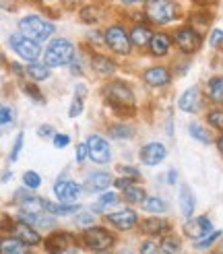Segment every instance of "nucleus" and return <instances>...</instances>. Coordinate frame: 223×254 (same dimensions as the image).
Masks as SVG:
<instances>
[{
    "label": "nucleus",
    "instance_id": "1",
    "mask_svg": "<svg viewBox=\"0 0 223 254\" xmlns=\"http://www.w3.org/2000/svg\"><path fill=\"white\" fill-rule=\"evenodd\" d=\"M147 21L157 27H167L182 17V8L178 0H147L143 4Z\"/></svg>",
    "mask_w": 223,
    "mask_h": 254
},
{
    "label": "nucleus",
    "instance_id": "2",
    "mask_svg": "<svg viewBox=\"0 0 223 254\" xmlns=\"http://www.w3.org/2000/svg\"><path fill=\"white\" fill-rule=\"evenodd\" d=\"M17 29L23 31L27 37L35 40L37 44H44L54 40L56 33V23L52 19H48L44 15H37V12H29V15H23L17 21Z\"/></svg>",
    "mask_w": 223,
    "mask_h": 254
},
{
    "label": "nucleus",
    "instance_id": "3",
    "mask_svg": "<svg viewBox=\"0 0 223 254\" xmlns=\"http://www.w3.org/2000/svg\"><path fill=\"white\" fill-rule=\"evenodd\" d=\"M77 56V46L68 37H54L50 40L46 50H44V64L50 68H60V66H68L70 62Z\"/></svg>",
    "mask_w": 223,
    "mask_h": 254
},
{
    "label": "nucleus",
    "instance_id": "4",
    "mask_svg": "<svg viewBox=\"0 0 223 254\" xmlns=\"http://www.w3.org/2000/svg\"><path fill=\"white\" fill-rule=\"evenodd\" d=\"M102 93H104V99L108 101V104L114 108V110H118V112L132 110L134 104H136V97H134L132 87L126 81H122V79H114V81L106 83Z\"/></svg>",
    "mask_w": 223,
    "mask_h": 254
},
{
    "label": "nucleus",
    "instance_id": "5",
    "mask_svg": "<svg viewBox=\"0 0 223 254\" xmlns=\"http://www.w3.org/2000/svg\"><path fill=\"white\" fill-rule=\"evenodd\" d=\"M171 40H173V46H176V50L182 56H194L196 52H201V48L205 44L203 31L198 27H194L192 23L180 25V27L173 31Z\"/></svg>",
    "mask_w": 223,
    "mask_h": 254
},
{
    "label": "nucleus",
    "instance_id": "6",
    "mask_svg": "<svg viewBox=\"0 0 223 254\" xmlns=\"http://www.w3.org/2000/svg\"><path fill=\"white\" fill-rule=\"evenodd\" d=\"M106 48L116 56H130L134 44L130 40V29H126L122 23H110L104 29Z\"/></svg>",
    "mask_w": 223,
    "mask_h": 254
},
{
    "label": "nucleus",
    "instance_id": "7",
    "mask_svg": "<svg viewBox=\"0 0 223 254\" xmlns=\"http://www.w3.org/2000/svg\"><path fill=\"white\" fill-rule=\"evenodd\" d=\"M6 44H8V48L12 50V52L25 62H37L42 58V46L35 40H31V37H27L23 31H19V29L8 35Z\"/></svg>",
    "mask_w": 223,
    "mask_h": 254
},
{
    "label": "nucleus",
    "instance_id": "8",
    "mask_svg": "<svg viewBox=\"0 0 223 254\" xmlns=\"http://www.w3.org/2000/svg\"><path fill=\"white\" fill-rule=\"evenodd\" d=\"M81 240H83V244L89 250H93V252H104V250L112 248V246H114V242H116L114 234H112L110 230H106V227H102V225L85 227Z\"/></svg>",
    "mask_w": 223,
    "mask_h": 254
},
{
    "label": "nucleus",
    "instance_id": "9",
    "mask_svg": "<svg viewBox=\"0 0 223 254\" xmlns=\"http://www.w3.org/2000/svg\"><path fill=\"white\" fill-rule=\"evenodd\" d=\"M87 147H89V159L99 166H106L112 159V147L102 134H89L87 136Z\"/></svg>",
    "mask_w": 223,
    "mask_h": 254
},
{
    "label": "nucleus",
    "instance_id": "10",
    "mask_svg": "<svg viewBox=\"0 0 223 254\" xmlns=\"http://www.w3.org/2000/svg\"><path fill=\"white\" fill-rule=\"evenodd\" d=\"M141 77H143V83L147 87H151V89H164V87H167L171 83L173 72L167 66H164V64H153V66L145 68Z\"/></svg>",
    "mask_w": 223,
    "mask_h": 254
},
{
    "label": "nucleus",
    "instance_id": "11",
    "mask_svg": "<svg viewBox=\"0 0 223 254\" xmlns=\"http://www.w3.org/2000/svg\"><path fill=\"white\" fill-rule=\"evenodd\" d=\"M106 221L116 227L120 232H128V230H134L139 225V215H136L134 209H120V211H110L106 213Z\"/></svg>",
    "mask_w": 223,
    "mask_h": 254
},
{
    "label": "nucleus",
    "instance_id": "12",
    "mask_svg": "<svg viewBox=\"0 0 223 254\" xmlns=\"http://www.w3.org/2000/svg\"><path fill=\"white\" fill-rule=\"evenodd\" d=\"M167 157V147L164 143H159V141H151V143H145L139 151V159L143 166L147 168H155L159 166L161 161H164Z\"/></svg>",
    "mask_w": 223,
    "mask_h": 254
},
{
    "label": "nucleus",
    "instance_id": "13",
    "mask_svg": "<svg viewBox=\"0 0 223 254\" xmlns=\"http://www.w3.org/2000/svg\"><path fill=\"white\" fill-rule=\"evenodd\" d=\"M54 196L58 202H77V198L83 192V186L74 180H64V178H58L56 184H54Z\"/></svg>",
    "mask_w": 223,
    "mask_h": 254
},
{
    "label": "nucleus",
    "instance_id": "14",
    "mask_svg": "<svg viewBox=\"0 0 223 254\" xmlns=\"http://www.w3.org/2000/svg\"><path fill=\"white\" fill-rule=\"evenodd\" d=\"M74 242H77V238L68 232H52L44 240V246L48 254H64L68 248H72Z\"/></svg>",
    "mask_w": 223,
    "mask_h": 254
},
{
    "label": "nucleus",
    "instance_id": "15",
    "mask_svg": "<svg viewBox=\"0 0 223 254\" xmlns=\"http://www.w3.org/2000/svg\"><path fill=\"white\" fill-rule=\"evenodd\" d=\"M116 178L112 176L110 172H89L85 176L83 188L87 192H106V190L114 184Z\"/></svg>",
    "mask_w": 223,
    "mask_h": 254
},
{
    "label": "nucleus",
    "instance_id": "16",
    "mask_svg": "<svg viewBox=\"0 0 223 254\" xmlns=\"http://www.w3.org/2000/svg\"><path fill=\"white\" fill-rule=\"evenodd\" d=\"M184 232H186V236L192 238L196 242V240H203L205 236H209L211 232H213V223H211V219L207 217V215H201V217H190L184 225Z\"/></svg>",
    "mask_w": 223,
    "mask_h": 254
},
{
    "label": "nucleus",
    "instance_id": "17",
    "mask_svg": "<svg viewBox=\"0 0 223 254\" xmlns=\"http://www.w3.org/2000/svg\"><path fill=\"white\" fill-rule=\"evenodd\" d=\"M12 236L19 238L21 242H25L27 246H37L42 244V236H40V230L33 225H29L27 221H21L17 219L15 225H12Z\"/></svg>",
    "mask_w": 223,
    "mask_h": 254
},
{
    "label": "nucleus",
    "instance_id": "18",
    "mask_svg": "<svg viewBox=\"0 0 223 254\" xmlns=\"http://www.w3.org/2000/svg\"><path fill=\"white\" fill-rule=\"evenodd\" d=\"M203 106V95H201V89L196 85L188 87L186 91H182V95L178 97V108L186 114H196Z\"/></svg>",
    "mask_w": 223,
    "mask_h": 254
},
{
    "label": "nucleus",
    "instance_id": "19",
    "mask_svg": "<svg viewBox=\"0 0 223 254\" xmlns=\"http://www.w3.org/2000/svg\"><path fill=\"white\" fill-rule=\"evenodd\" d=\"M89 66L93 68V72H97L99 77H114L116 70H118V64L114 58H110L106 54H91L89 56Z\"/></svg>",
    "mask_w": 223,
    "mask_h": 254
},
{
    "label": "nucleus",
    "instance_id": "20",
    "mask_svg": "<svg viewBox=\"0 0 223 254\" xmlns=\"http://www.w3.org/2000/svg\"><path fill=\"white\" fill-rule=\"evenodd\" d=\"M153 35H155V31L151 29V25L145 23V21L134 23L130 27V40H132L134 48H139V50L149 48V44H151V40H153Z\"/></svg>",
    "mask_w": 223,
    "mask_h": 254
},
{
    "label": "nucleus",
    "instance_id": "21",
    "mask_svg": "<svg viewBox=\"0 0 223 254\" xmlns=\"http://www.w3.org/2000/svg\"><path fill=\"white\" fill-rule=\"evenodd\" d=\"M171 46H173L171 35H167L164 31H155L151 44H149V52L155 58H166L171 52Z\"/></svg>",
    "mask_w": 223,
    "mask_h": 254
},
{
    "label": "nucleus",
    "instance_id": "22",
    "mask_svg": "<svg viewBox=\"0 0 223 254\" xmlns=\"http://www.w3.org/2000/svg\"><path fill=\"white\" fill-rule=\"evenodd\" d=\"M169 221L164 219L159 215V217H145L141 223H139V230L147 236H164L166 232H169Z\"/></svg>",
    "mask_w": 223,
    "mask_h": 254
},
{
    "label": "nucleus",
    "instance_id": "23",
    "mask_svg": "<svg viewBox=\"0 0 223 254\" xmlns=\"http://www.w3.org/2000/svg\"><path fill=\"white\" fill-rule=\"evenodd\" d=\"M205 93H207V99L211 104L223 106V74H215V77H211L207 81Z\"/></svg>",
    "mask_w": 223,
    "mask_h": 254
},
{
    "label": "nucleus",
    "instance_id": "24",
    "mask_svg": "<svg viewBox=\"0 0 223 254\" xmlns=\"http://www.w3.org/2000/svg\"><path fill=\"white\" fill-rule=\"evenodd\" d=\"M194 209H196V196L192 192V188L188 184H182L180 186V211L186 219H190L194 215Z\"/></svg>",
    "mask_w": 223,
    "mask_h": 254
},
{
    "label": "nucleus",
    "instance_id": "25",
    "mask_svg": "<svg viewBox=\"0 0 223 254\" xmlns=\"http://www.w3.org/2000/svg\"><path fill=\"white\" fill-rule=\"evenodd\" d=\"M25 77L35 81V83H44L52 77V68L44 62H27V66H25Z\"/></svg>",
    "mask_w": 223,
    "mask_h": 254
},
{
    "label": "nucleus",
    "instance_id": "26",
    "mask_svg": "<svg viewBox=\"0 0 223 254\" xmlns=\"http://www.w3.org/2000/svg\"><path fill=\"white\" fill-rule=\"evenodd\" d=\"M118 202H120V196L116 194V192H108V190H106V192H102V196H99L95 202H93V205H91V211L93 213H110L112 209H114L116 205H118Z\"/></svg>",
    "mask_w": 223,
    "mask_h": 254
},
{
    "label": "nucleus",
    "instance_id": "27",
    "mask_svg": "<svg viewBox=\"0 0 223 254\" xmlns=\"http://www.w3.org/2000/svg\"><path fill=\"white\" fill-rule=\"evenodd\" d=\"M108 132L112 138H116V141H130L134 138V128L126 122H114L108 126Z\"/></svg>",
    "mask_w": 223,
    "mask_h": 254
},
{
    "label": "nucleus",
    "instance_id": "28",
    "mask_svg": "<svg viewBox=\"0 0 223 254\" xmlns=\"http://www.w3.org/2000/svg\"><path fill=\"white\" fill-rule=\"evenodd\" d=\"M79 17L85 25H95L104 19V8L99 6V4H85L79 12Z\"/></svg>",
    "mask_w": 223,
    "mask_h": 254
},
{
    "label": "nucleus",
    "instance_id": "29",
    "mask_svg": "<svg viewBox=\"0 0 223 254\" xmlns=\"http://www.w3.org/2000/svg\"><path fill=\"white\" fill-rule=\"evenodd\" d=\"M79 209L81 207L77 205V202H50V200H48V207H46L48 213L60 215V217H66V215H77Z\"/></svg>",
    "mask_w": 223,
    "mask_h": 254
},
{
    "label": "nucleus",
    "instance_id": "30",
    "mask_svg": "<svg viewBox=\"0 0 223 254\" xmlns=\"http://www.w3.org/2000/svg\"><path fill=\"white\" fill-rule=\"evenodd\" d=\"M141 207H143L145 213H157V215H164V213L169 209L167 200H166L164 196H155V194H153V196H147Z\"/></svg>",
    "mask_w": 223,
    "mask_h": 254
},
{
    "label": "nucleus",
    "instance_id": "31",
    "mask_svg": "<svg viewBox=\"0 0 223 254\" xmlns=\"http://www.w3.org/2000/svg\"><path fill=\"white\" fill-rule=\"evenodd\" d=\"M188 134L194 138V141L203 143V145H211V143H213V134H211L209 128H205L201 122H194V120H192V122L188 124Z\"/></svg>",
    "mask_w": 223,
    "mask_h": 254
},
{
    "label": "nucleus",
    "instance_id": "32",
    "mask_svg": "<svg viewBox=\"0 0 223 254\" xmlns=\"http://www.w3.org/2000/svg\"><path fill=\"white\" fill-rule=\"evenodd\" d=\"M2 254H29V246L25 244V242H21L19 238H4L2 240Z\"/></svg>",
    "mask_w": 223,
    "mask_h": 254
},
{
    "label": "nucleus",
    "instance_id": "33",
    "mask_svg": "<svg viewBox=\"0 0 223 254\" xmlns=\"http://www.w3.org/2000/svg\"><path fill=\"white\" fill-rule=\"evenodd\" d=\"M122 192H124V200L130 202V205H143L145 198H147L145 188H143V186H139L136 182H134L132 186H128L126 190H122Z\"/></svg>",
    "mask_w": 223,
    "mask_h": 254
},
{
    "label": "nucleus",
    "instance_id": "34",
    "mask_svg": "<svg viewBox=\"0 0 223 254\" xmlns=\"http://www.w3.org/2000/svg\"><path fill=\"white\" fill-rule=\"evenodd\" d=\"M159 246H161V252L164 254H180V250H182V242L176 236H164Z\"/></svg>",
    "mask_w": 223,
    "mask_h": 254
},
{
    "label": "nucleus",
    "instance_id": "35",
    "mask_svg": "<svg viewBox=\"0 0 223 254\" xmlns=\"http://www.w3.org/2000/svg\"><path fill=\"white\" fill-rule=\"evenodd\" d=\"M17 122V110L12 106H2V110H0V124H2V130H8L12 128Z\"/></svg>",
    "mask_w": 223,
    "mask_h": 254
},
{
    "label": "nucleus",
    "instance_id": "36",
    "mask_svg": "<svg viewBox=\"0 0 223 254\" xmlns=\"http://www.w3.org/2000/svg\"><path fill=\"white\" fill-rule=\"evenodd\" d=\"M207 122L211 128L221 130L223 132V106H215L207 112Z\"/></svg>",
    "mask_w": 223,
    "mask_h": 254
},
{
    "label": "nucleus",
    "instance_id": "37",
    "mask_svg": "<svg viewBox=\"0 0 223 254\" xmlns=\"http://www.w3.org/2000/svg\"><path fill=\"white\" fill-rule=\"evenodd\" d=\"M23 186L27 190H37L42 186V176L37 172H33V170H27L23 174Z\"/></svg>",
    "mask_w": 223,
    "mask_h": 254
},
{
    "label": "nucleus",
    "instance_id": "38",
    "mask_svg": "<svg viewBox=\"0 0 223 254\" xmlns=\"http://www.w3.org/2000/svg\"><path fill=\"white\" fill-rule=\"evenodd\" d=\"M219 238H221V230H213L209 236H205L203 240H196V242H194V248H196V250H207V248L213 246Z\"/></svg>",
    "mask_w": 223,
    "mask_h": 254
},
{
    "label": "nucleus",
    "instance_id": "39",
    "mask_svg": "<svg viewBox=\"0 0 223 254\" xmlns=\"http://www.w3.org/2000/svg\"><path fill=\"white\" fill-rule=\"evenodd\" d=\"M21 89H23V93H27L35 104H44L46 101V97H44V93L37 89V85L35 83H21Z\"/></svg>",
    "mask_w": 223,
    "mask_h": 254
},
{
    "label": "nucleus",
    "instance_id": "40",
    "mask_svg": "<svg viewBox=\"0 0 223 254\" xmlns=\"http://www.w3.org/2000/svg\"><path fill=\"white\" fill-rule=\"evenodd\" d=\"M83 110H85V95L74 93V99H72V104L68 108V118H79L83 114Z\"/></svg>",
    "mask_w": 223,
    "mask_h": 254
},
{
    "label": "nucleus",
    "instance_id": "41",
    "mask_svg": "<svg viewBox=\"0 0 223 254\" xmlns=\"http://www.w3.org/2000/svg\"><path fill=\"white\" fill-rule=\"evenodd\" d=\"M209 48L211 50H221L223 48V29L213 27L209 31Z\"/></svg>",
    "mask_w": 223,
    "mask_h": 254
},
{
    "label": "nucleus",
    "instance_id": "42",
    "mask_svg": "<svg viewBox=\"0 0 223 254\" xmlns=\"http://www.w3.org/2000/svg\"><path fill=\"white\" fill-rule=\"evenodd\" d=\"M23 141H25V134L23 132H17L15 136V143H12V149H10V153H8V161L10 163H15L21 155V151H23Z\"/></svg>",
    "mask_w": 223,
    "mask_h": 254
},
{
    "label": "nucleus",
    "instance_id": "43",
    "mask_svg": "<svg viewBox=\"0 0 223 254\" xmlns=\"http://www.w3.org/2000/svg\"><path fill=\"white\" fill-rule=\"evenodd\" d=\"M139 254H164V252H161V246L155 244L153 240H145V242L141 244Z\"/></svg>",
    "mask_w": 223,
    "mask_h": 254
},
{
    "label": "nucleus",
    "instance_id": "44",
    "mask_svg": "<svg viewBox=\"0 0 223 254\" xmlns=\"http://www.w3.org/2000/svg\"><path fill=\"white\" fill-rule=\"evenodd\" d=\"M74 159H77V163H85L87 159H89V147H87V141H83V143L77 145V151H74Z\"/></svg>",
    "mask_w": 223,
    "mask_h": 254
},
{
    "label": "nucleus",
    "instance_id": "45",
    "mask_svg": "<svg viewBox=\"0 0 223 254\" xmlns=\"http://www.w3.org/2000/svg\"><path fill=\"white\" fill-rule=\"evenodd\" d=\"M37 136L40 138H50V141H52V138L56 136V128L52 124H42V126H37Z\"/></svg>",
    "mask_w": 223,
    "mask_h": 254
},
{
    "label": "nucleus",
    "instance_id": "46",
    "mask_svg": "<svg viewBox=\"0 0 223 254\" xmlns=\"http://www.w3.org/2000/svg\"><path fill=\"white\" fill-rule=\"evenodd\" d=\"M93 221H95L93 211H83V213H77V225H85V227H89Z\"/></svg>",
    "mask_w": 223,
    "mask_h": 254
},
{
    "label": "nucleus",
    "instance_id": "47",
    "mask_svg": "<svg viewBox=\"0 0 223 254\" xmlns=\"http://www.w3.org/2000/svg\"><path fill=\"white\" fill-rule=\"evenodd\" d=\"M52 143H54L56 149H64V147L70 145V136L64 134V132H56V136L52 138Z\"/></svg>",
    "mask_w": 223,
    "mask_h": 254
},
{
    "label": "nucleus",
    "instance_id": "48",
    "mask_svg": "<svg viewBox=\"0 0 223 254\" xmlns=\"http://www.w3.org/2000/svg\"><path fill=\"white\" fill-rule=\"evenodd\" d=\"M118 172L122 176H126V178H132V180H139L141 178V172L136 168H132V166H118Z\"/></svg>",
    "mask_w": 223,
    "mask_h": 254
},
{
    "label": "nucleus",
    "instance_id": "49",
    "mask_svg": "<svg viewBox=\"0 0 223 254\" xmlns=\"http://www.w3.org/2000/svg\"><path fill=\"white\" fill-rule=\"evenodd\" d=\"M68 66H70V72L74 74V77H83V72H85V70H83V62H81L79 56H74V60L70 62Z\"/></svg>",
    "mask_w": 223,
    "mask_h": 254
},
{
    "label": "nucleus",
    "instance_id": "50",
    "mask_svg": "<svg viewBox=\"0 0 223 254\" xmlns=\"http://www.w3.org/2000/svg\"><path fill=\"white\" fill-rule=\"evenodd\" d=\"M136 180H132V178H126V176H120V178H116L114 180V186L118 188V190H126L128 186H132Z\"/></svg>",
    "mask_w": 223,
    "mask_h": 254
},
{
    "label": "nucleus",
    "instance_id": "51",
    "mask_svg": "<svg viewBox=\"0 0 223 254\" xmlns=\"http://www.w3.org/2000/svg\"><path fill=\"white\" fill-rule=\"evenodd\" d=\"M17 6H19V0H2V10L4 12L17 10Z\"/></svg>",
    "mask_w": 223,
    "mask_h": 254
},
{
    "label": "nucleus",
    "instance_id": "52",
    "mask_svg": "<svg viewBox=\"0 0 223 254\" xmlns=\"http://www.w3.org/2000/svg\"><path fill=\"white\" fill-rule=\"evenodd\" d=\"M147 0H118L120 6H126V8H132V6H139V4H145Z\"/></svg>",
    "mask_w": 223,
    "mask_h": 254
},
{
    "label": "nucleus",
    "instance_id": "53",
    "mask_svg": "<svg viewBox=\"0 0 223 254\" xmlns=\"http://www.w3.org/2000/svg\"><path fill=\"white\" fill-rule=\"evenodd\" d=\"M176 182H178V172L176 170H167V184L169 186H176Z\"/></svg>",
    "mask_w": 223,
    "mask_h": 254
},
{
    "label": "nucleus",
    "instance_id": "54",
    "mask_svg": "<svg viewBox=\"0 0 223 254\" xmlns=\"http://www.w3.org/2000/svg\"><path fill=\"white\" fill-rule=\"evenodd\" d=\"M192 2H194L198 8H209V6H213L217 0H192Z\"/></svg>",
    "mask_w": 223,
    "mask_h": 254
},
{
    "label": "nucleus",
    "instance_id": "55",
    "mask_svg": "<svg viewBox=\"0 0 223 254\" xmlns=\"http://www.w3.org/2000/svg\"><path fill=\"white\" fill-rule=\"evenodd\" d=\"M215 145H217V151H219V153L223 155V132H221V134L215 138Z\"/></svg>",
    "mask_w": 223,
    "mask_h": 254
},
{
    "label": "nucleus",
    "instance_id": "56",
    "mask_svg": "<svg viewBox=\"0 0 223 254\" xmlns=\"http://www.w3.org/2000/svg\"><path fill=\"white\" fill-rule=\"evenodd\" d=\"M33 2H40L42 6H50V4H56V2L60 4V2H62V0H33Z\"/></svg>",
    "mask_w": 223,
    "mask_h": 254
},
{
    "label": "nucleus",
    "instance_id": "57",
    "mask_svg": "<svg viewBox=\"0 0 223 254\" xmlns=\"http://www.w3.org/2000/svg\"><path fill=\"white\" fill-rule=\"evenodd\" d=\"M8 180H12V172L6 170V172L2 174V184H8Z\"/></svg>",
    "mask_w": 223,
    "mask_h": 254
},
{
    "label": "nucleus",
    "instance_id": "58",
    "mask_svg": "<svg viewBox=\"0 0 223 254\" xmlns=\"http://www.w3.org/2000/svg\"><path fill=\"white\" fill-rule=\"evenodd\" d=\"M62 2H64V4H68V6H74V4H81L83 0H62Z\"/></svg>",
    "mask_w": 223,
    "mask_h": 254
},
{
    "label": "nucleus",
    "instance_id": "59",
    "mask_svg": "<svg viewBox=\"0 0 223 254\" xmlns=\"http://www.w3.org/2000/svg\"><path fill=\"white\" fill-rule=\"evenodd\" d=\"M93 254H110V252H106V250H104V252H93Z\"/></svg>",
    "mask_w": 223,
    "mask_h": 254
},
{
    "label": "nucleus",
    "instance_id": "60",
    "mask_svg": "<svg viewBox=\"0 0 223 254\" xmlns=\"http://www.w3.org/2000/svg\"><path fill=\"white\" fill-rule=\"evenodd\" d=\"M215 254H223V252H215Z\"/></svg>",
    "mask_w": 223,
    "mask_h": 254
}]
</instances>
